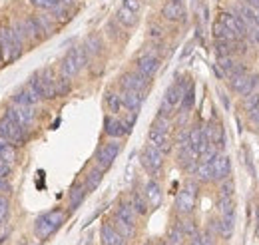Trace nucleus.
<instances>
[{
    "instance_id": "38",
    "label": "nucleus",
    "mask_w": 259,
    "mask_h": 245,
    "mask_svg": "<svg viewBox=\"0 0 259 245\" xmlns=\"http://www.w3.org/2000/svg\"><path fill=\"white\" fill-rule=\"evenodd\" d=\"M257 84H259V74H257V72L249 74V78H247V82H245V88L241 90V96L245 98V96L253 94V92H255V88H257Z\"/></svg>"
},
{
    "instance_id": "50",
    "label": "nucleus",
    "mask_w": 259,
    "mask_h": 245,
    "mask_svg": "<svg viewBox=\"0 0 259 245\" xmlns=\"http://www.w3.org/2000/svg\"><path fill=\"white\" fill-rule=\"evenodd\" d=\"M0 193H10V184L6 178H0Z\"/></svg>"
},
{
    "instance_id": "43",
    "label": "nucleus",
    "mask_w": 259,
    "mask_h": 245,
    "mask_svg": "<svg viewBox=\"0 0 259 245\" xmlns=\"http://www.w3.org/2000/svg\"><path fill=\"white\" fill-rule=\"evenodd\" d=\"M257 102H259V94L253 92V94H249V96H245V100H243V106H245V110L249 112V110H251V108H253Z\"/></svg>"
},
{
    "instance_id": "27",
    "label": "nucleus",
    "mask_w": 259,
    "mask_h": 245,
    "mask_svg": "<svg viewBox=\"0 0 259 245\" xmlns=\"http://www.w3.org/2000/svg\"><path fill=\"white\" fill-rule=\"evenodd\" d=\"M194 174H195V178H197V182H203V184L213 182L211 161H199V164H197V168L194 170Z\"/></svg>"
},
{
    "instance_id": "46",
    "label": "nucleus",
    "mask_w": 259,
    "mask_h": 245,
    "mask_svg": "<svg viewBox=\"0 0 259 245\" xmlns=\"http://www.w3.org/2000/svg\"><path fill=\"white\" fill-rule=\"evenodd\" d=\"M122 4L128 6L130 10L138 12V14H140V10H142V0H122Z\"/></svg>"
},
{
    "instance_id": "1",
    "label": "nucleus",
    "mask_w": 259,
    "mask_h": 245,
    "mask_svg": "<svg viewBox=\"0 0 259 245\" xmlns=\"http://www.w3.org/2000/svg\"><path fill=\"white\" fill-rule=\"evenodd\" d=\"M64 221H66L64 210H50V212L42 214L40 217H36V221H34V235L40 241H44L52 233H56Z\"/></svg>"
},
{
    "instance_id": "52",
    "label": "nucleus",
    "mask_w": 259,
    "mask_h": 245,
    "mask_svg": "<svg viewBox=\"0 0 259 245\" xmlns=\"http://www.w3.org/2000/svg\"><path fill=\"white\" fill-rule=\"evenodd\" d=\"M178 2H184V0H178Z\"/></svg>"
},
{
    "instance_id": "42",
    "label": "nucleus",
    "mask_w": 259,
    "mask_h": 245,
    "mask_svg": "<svg viewBox=\"0 0 259 245\" xmlns=\"http://www.w3.org/2000/svg\"><path fill=\"white\" fill-rule=\"evenodd\" d=\"M245 38H249L251 42L259 44V26L255 22H249V24H247V36H245Z\"/></svg>"
},
{
    "instance_id": "24",
    "label": "nucleus",
    "mask_w": 259,
    "mask_h": 245,
    "mask_svg": "<svg viewBox=\"0 0 259 245\" xmlns=\"http://www.w3.org/2000/svg\"><path fill=\"white\" fill-rule=\"evenodd\" d=\"M116 22L120 24V26H124V28H132V26H136V22H138V12H134V10H130L128 6H120L118 8V12H116Z\"/></svg>"
},
{
    "instance_id": "23",
    "label": "nucleus",
    "mask_w": 259,
    "mask_h": 245,
    "mask_svg": "<svg viewBox=\"0 0 259 245\" xmlns=\"http://www.w3.org/2000/svg\"><path fill=\"white\" fill-rule=\"evenodd\" d=\"M130 201H132V208H134L136 215H148L150 214V203H148V199H146L144 191L134 189V191H132V195H130Z\"/></svg>"
},
{
    "instance_id": "7",
    "label": "nucleus",
    "mask_w": 259,
    "mask_h": 245,
    "mask_svg": "<svg viewBox=\"0 0 259 245\" xmlns=\"http://www.w3.org/2000/svg\"><path fill=\"white\" fill-rule=\"evenodd\" d=\"M6 116L12 118L14 122L18 124L22 130H30L36 120V114H34L32 106H22V104H16V102H10L8 110H6Z\"/></svg>"
},
{
    "instance_id": "29",
    "label": "nucleus",
    "mask_w": 259,
    "mask_h": 245,
    "mask_svg": "<svg viewBox=\"0 0 259 245\" xmlns=\"http://www.w3.org/2000/svg\"><path fill=\"white\" fill-rule=\"evenodd\" d=\"M0 159L6 161L8 166H12L16 161V146L2 140V138H0Z\"/></svg>"
},
{
    "instance_id": "13",
    "label": "nucleus",
    "mask_w": 259,
    "mask_h": 245,
    "mask_svg": "<svg viewBox=\"0 0 259 245\" xmlns=\"http://www.w3.org/2000/svg\"><path fill=\"white\" fill-rule=\"evenodd\" d=\"M188 140H190V146H192L199 155L211 146V144H209V138H207L205 128H203V126H199V124H194V126L188 130Z\"/></svg>"
},
{
    "instance_id": "32",
    "label": "nucleus",
    "mask_w": 259,
    "mask_h": 245,
    "mask_svg": "<svg viewBox=\"0 0 259 245\" xmlns=\"http://www.w3.org/2000/svg\"><path fill=\"white\" fill-rule=\"evenodd\" d=\"M114 227H116V231L124 237V239H130V237H134V233H136V225H130L126 221H122L120 217H116L114 215V223H112Z\"/></svg>"
},
{
    "instance_id": "5",
    "label": "nucleus",
    "mask_w": 259,
    "mask_h": 245,
    "mask_svg": "<svg viewBox=\"0 0 259 245\" xmlns=\"http://www.w3.org/2000/svg\"><path fill=\"white\" fill-rule=\"evenodd\" d=\"M22 54V46L14 40L8 26H0V58L2 62H14Z\"/></svg>"
},
{
    "instance_id": "21",
    "label": "nucleus",
    "mask_w": 259,
    "mask_h": 245,
    "mask_svg": "<svg viewBox=\"0 0 259 245\" xmlns=\"http://www.w3.org/2000/svg\"><path fill=\"white\" fill-rule=\"evenodd\" d=\"M146 94L134 92V90H122V100H124V108L128 112H140L142 104H144Z\"/></svg>"
},
{
    "instance_id": "49",
    "label": "nucleus",
    "mask_w": 259,
    "mask_h": 245,
    "mask_svg": "<svg viewBox=\"0 0 259 245\" xmlns=\"http://www.w3.org/2000/svg\"><path fill=\"white\" fill-rule=\"evenodd\" d=\"M247 114H249V118H251L253 122L259 124V102L251 108V110H249V112H247Z\"/></svg>"
},
{
    "instance_id": "2",
    "label": "nucleus",
    "mask_w": 259,
    "mask_h": 245,
    "mask_svg": "<svg viewBox=\"0 0 259 245\" xmlns=\"http://www.w3.org/2000/svg\"><path fill=\"white\" fill-rule=\"evenodd\" d=\"M56 74L52 68H44L40 72H36L32 78H30V86L34 88V92L40 96V100H54L58 94H56Z\"/></svg>"
},
{
    "instance_id": "17",
    "label": "nucleus",
    "mask_w": 259,
    "mask_h": 245,
    "mask_svg": "<svg viewBox=\"0 0 259 245\" xmlns=\"http://www.w3.org/2000/svg\"><path fill=\"white\" fill-rule=\"evenodd\" d=\"M34 24H36V30H38V34H40V38L42 36H50L52 32H54V28H56V18L50 14V12H42V14H36V16H32Z\"/></svg>"
},
{
    "instance_id": "53",
    "label": "nucleus",
    "mask_w": 259,
    "mask_h": 245,
    "mask_svg": "<svg viewBox=\"0 0 259 245\" xmlns=\"http://www.w3.org/2000/svg\"><path fill=\"white\" fill-rule=\"evenodd\" d=\"M0 62H2V58H0Z\"/></svg>"
},
{
    "instance_id": "30",
    "label": "nucleus",
    "mask_w": 259,
    "mask_h": 245,
    "mask_svg": "<svg viewBox=\"0 0 259 245\" xmlns=\"http://www.w3.org/2000/svg\"><path fill=\"white\" fill-rule=\"evenodd\" d=\"M176 225L186 233V237H194L197 235V227H195V221L190 215H180V219L176 221Z\"/></svg>"
},
{
    "instance_id": "22",
    "label": "nucleus",
    "mask_w": 259,
    "mask_h": 245,
    "mask_svg": "<svg viewBox=\"0 0 259 245\" xmlns=\"http://www.w3.org/2000/svg\"><path fill=\"white\" fill-rule=\"evenodd\" d=\"M100 237H102V245H124V241H126V239L116 231V227H114L112 223L102 225Z\"/></svg>"
},
{
    "instance_id": "28",
    "label": "nucleus",
    "mask_w": 259,
    "mask_h": 245,
    "mask_svg": "<svg viewBox=\"0 0 259 245\" xmlns=\"http://www.w3.org/2000/svg\"><path fill=\"white\" fill-rule=\"evenodd\" d=\"M104 102H106V106H108V110H110L112 114H120V110L124 108V100H122V94L114 92V90L106 92V98H104Z\"/></svg>"
},
{
    "instance_id": "35",
    "label": "nucleus",
    "mask_w": 259,
    "mask_h": 245,
    "mask_svg": "<svg viewBox=\"0 0 259 245\" xmlns=\"http://www.w3.org/2000/svg\"><path fill=\"white\" fill-rule=\"evenodd\" d=\"M218 210H220V215H222V217L235 215V201H233V197H220Z\"/></svg>"
},
{
    "instance_id": "47",
    "label": "nucleus",
    "mask_w": 259,
    "mask_h": 245,
    "mask_svg": "<svg viewBox=\"0 0 259 245\" xmlns=\"http://www.w3.org/2000/svg\"><path fill=\"white\" fill-rule=\"evenodd\" d=\"M148 32H150V38H154V40H160L163 36V30L158 26V24H152L150 28H148Z\"/></svg>"
},
{
    "instance_id": "44",
    "label": "nucleus",
    "mask_w": 259,
    "mask_h": 245,
    "mask_svg": "<svg viewBox=\"0 0 259 245\" xmlns=\"http://www.w3.org/2000/svg\"><path fill=\"white\" fill-rule=\"evenodd\" d=\"M136 120H138V112H128V114L124 116V120H122V122H124V126L128 128V132L132 130V128H134Z\"/></svg>"
},
{
    "instance_id": "40",
    "label": "nucleus",
    "mask_w": 259,
    "mask_h": 245,
    "mask_svg": "<svg viewBox=\"0 0 259 245\" xmlns=\"http://www.w3.org/2000/svg\"><path fill=\"white\" fill-rule=\"evenodd\" d=\"M70 88H72V84H70V78H66V76H60V78L56 80V94H58V96H66V94L70 92Z\"/></svg>"
},
{
    "instance_id": "20",
    "label": "nucleus",
    "mask_w": 259,
    "mask_h": 245,
    "mask_svg": "<svg viewBox=\"0 0 259 245\" xmlns=\"http://www.w3.org/2000/svg\"><path fill=\"white\" fill-rule=\"evenodd\" d=\"M205 132H207V138H209V144L218 146V148H224L226 146V132H224V126L218 122V120H211V122L205 126Z\"/></svg>"
},
{
    "instance_id": "37",
    "label": "nucleus",
    "mask_w": 259,
    "mask_h": 245,
    "mask_svg": "<svg viewBox=\"0 0 259 245\" xmlns=\"http://www.w3.org/2000/svg\"><path fill=\"white\" fill-rule=\"evenodd\" d=\"M194 102H195V88H194V84H190L186 94H184V98H182L180 108H182L184 112H190V110L194 108Z\"/></svg>"
},
{
    "instance_id": "51",
    "label": "nucleus",
    "mask_w": 259,
    "mask_h": 245,
    "mask_svg": "<svg viewBox=\"0 0 259 245\" xmlns=\"http://www.w3.org/2000/svg\"><path fill=\"white\" fill-rule=\"evenodd\" d=\"M245 4H249V6H253V8H259V0H243Z\"/></svg>"
},
{
    "instance_id": "25",
    "label": "nucleus",
    "mask_w": 259,
    "mask_h": 245,
    "mask_svg": "<svg viewBox=\"0 0 259 245\" xmlns=\"http://www.w3.org/2000/svg\"><path fill=\"white\" fill-rule=\"evenodd\" d=\"M86 193H88L86 185H82V184H74V185H72V189H70V197H68V206H70V212H74L76 208H80V203L84 201Z\"/></svg>"
},
{
    "instance_id": "10",
    "label": "nucleus",
    "mask_w": 259,
    "mask_h": 245,
    "mask_svg": "<svg viewBox=\"0 0 259 245\" xmlns=\"http://www.w3.org/2000/svg\"><path fill=\"white\" fill-rule=\"evenodd\" d=\"M120 150H122V146H120L118 140L102 144L96 152V168H100V170H108V168L116 161V157H118Z\"/></svg>"
},
{
    "instance_id": "26",
    "label": "nucleus",
    "mask_w": 259,
    "mask_h": 245,
    "mask_svg": "<svg viewBox=\"0 0 259 245\" xmlns=\"http://www.w3.org/2000/svg\"><path fill=\"white\" fill-rule=\"evenodd\" d=\"M116 217H120L122 221H126L130 225H136V212H134L130 199H120L118 210H116Z\"/></svg>"
},
{
    "instance_id": "18",
    "label": "nucleus",
    "mask_w": 259,
    "mask_h": 245,
    "mask_svg": "<svg viewBox=\"0 0 259 245\" xmlns=\"http://www.w3.org/2000/svg\"><path fill=\"white\" fill-rule=\"evenodd\" d=\"M184 14H186L184 4L178 0H167L162 6V16L167 22H180L184 18Z\"/></svg>"
},
{
    "instance_id": "15",
    "label": "nucleus",
    "mask_w": 259,
    "mask_h": 245,
    "mask_svg": "<svg viewBox=\"0 0 259 245\" xmlns=\"http://www.w3.org/2000/svg\"><path fill=\"white\" fill-rule=\"evenodd\" d=\"M211 170H213V182H224L231 174V161L226 153H218L211 159Z\"/></svg>"
},
{
    "instance_id": "14",
    "label": "nucleus",
    "mask_w": 259,
    "mask_h": 245,
    "mask_svg": "<svg viewBox=\"0 0 259 245\" xmlns=\"http://www.w3.org/2000/svg\"><path fill=\"white\" fill-rule=\"evenodd\" d=\"M148 144L156 146V148H158L160 152L165 153V155L171 152V148H174V142H171L169 132H163V130L156 128V126H152L150 132H148Z\"/></svg>"
},
{
    "instance_id": "11",
    "label": "nucleus",
    "mask_w": 259,
    "mask_h": 245,
    "mask_svg": "<svg viewBox=\"0 0 259 245\" xmlns=\"http://www.w3.org/2000/svg\"><path fill=\"white\" fill-rule=\"evenodd\" d=\"M136 70H138L140 74H144L146 78L152 80V78L158 74V70H160V56H158L156 52H152V50L142 52V54L136 58Z\"/></svg>"
},
{
    "instance_id": "16",
    "label": "nucleus",
    "mask_w": 259,
    "mask_h": 245,
    "mask_svg": "<svg viewBox=\"0 0 259 245\" xmlns=\"http://www.w3.org/2000/svg\"><path fill=\"white\" fill-rule=\"evenodd\" d=\"M104 132H106V136L116 138V140L130 134L128 128L122 122V118H118V116H106V120H104Z\"/></svg>"
},
{
    "instance_id": "19",
    "label": "nucleus",
    "mask_w": 259,
    "mask_h": 245,
    "mask_svg": "<svg viewBox=\"0 0 259 245\" xmlns=\"http://www.w3.org/2000/svg\"><path fill=\"white\" fill-rule=\"evenodd\" d=\"M144 195H146V199H148V203H150V210H156V208L162 206L163 193H162V187H160V184H158L156 180H150V182L146 184Z\"/></svg>"
},
{
    "instance_id": "39",
    "label": "nucleus",
    "mask_w": 259,
    "mask_h": 245,
    "mask_svg": "<svg viewBox=\"0 0 259 245\" xmlns=\"http://www.w3.org/2000/svg\"><path fill=\"white\" fill-rule=\"evenodd\" d=\"M233 191H235V184L229 178L220 182V197H233Z\"/></svg>"
},
{
    "instance_id": "45",
    "label": "nucleus",
    "mask_w": 259,
    "mask_h": 245,
    "mask_svg": "<svg viewBox=\"0 0 259 245\" xmlns=\"http://www.w3.org/2000/svg\"><path fill=\"white\" fill-rule=\"evenodd\" d=\"M6 217H8V201H6V197L0 195V223H4Z\"/></svg>"
},
{
    "instance_id": "8",
    "label": "nucleus",
    "mask_w": 259,
    "mask_h": 245,
    "mask_svg": "<svg viewBox=\"0 0 259 245\" xmlns=\"http://www.w3.org/2000/svg\"><path fill=\"white\" fill-rule=\"evenodd\" d=\"M163 157H165V153L160 152L156 146L148 144V146L142 150L140 161H142L144 170H146L150 176H158V174H160V170L163 168Z\"/></svg>"
},
{
    "instance_id": "41",
    "label": "nucleus",
    "mask_w": 259,
    "mask_h": 245,
    "mask_svg": "<svg viewBox=\"0 0 259 245\" xmlns=\"http://www.w3.org/2000/svg\"><path fill=\"white\" fill-rule=\"evenodd\" d=\"M36 8H40V10H46V12H50L52 8H56L58 4H60V0H30Z\"/></svg>"
},
{
    "instance_id": "12",
    "label": "nucleus",
    "mask_w": 259,
    "mask_h": 245,
    "mask_svg": "<svg viewBox=\"0 0 259 245\" xmlns=\"http://www.w3.org/2000/svg\"><path fill=\"white\" fill-rule=\"evenodd\" d=\"M220 22H222L226 28H229L235 36H239V38H245V36H247V24H245V20H243L235 10H233V12H229V10L220 12Z\"/></svg>"
},
{
    "instance_id": "3",
    "label": "nucleus",
    "mask_w": 259,
    "mask_h": 245,
    "mask_svg": "<svg viewBox=\"0 0 259 245\" xmlns=\"http://www.w3.org/2000/svg\"><path fill=\"white\" fill-rule=\"evenodd\" d=\"M86 64H88V54H86L84 46H78V48H72L66 52V56L60 62V72H62V76L72 80L74 76L80 74V70Z\"/></svg>"
},
{
    "instance_id": "4",
    "label": "nucleus",
    "mask_w": 259,
    "mask_h": 245,
    "mask_svg": "<svg viewBox=\"0 0 259 245\" xmlns=\"http://www.w3.org/2000/svg\"><path fill=\"white\" fill-rule=\"evenodd\" d=\"M195 199H197V184L190 180L180 189V193L176 195V212H178V215H192L195 208Z\"/></svg>"
},
{
    "instance_id": "9",
    "label": "nucleus",
    "mask_w": 259,
    "mask_h": 245,
    "mask_svg": "<svg viewBox=\"0 0 259 245\" xmlns=\"http://www.w3.org/2000/svg\"><path fill=\"white\" fill-rule=\"evenodd\" d=\"M150 78H146L144 74H140L138 70H130L126 74H122L120 78V86L122 90H134V92H142L146 94L150 90Z\"/></svg>"
},
{
    "instance_id": "6",
    "label": "nucleus",
    "mask_w": 259,
    "mask_h": 245,
    "mask_svg": "<svg viewBox=\"0 0 259 245\" xmlns=\"http://www.w3.org/2000/svg\"><path fill=\"white\" fill-rule=\"evenodd\" d=\"M0 138L10 142V144H14V146H20V144L26 142V130H22L12 118H8L4 114L0 118Z\"/></svg>"
},
{
    "instance_id": "31",
    "label": "nucleus",
    "mask_w": 259,
    "mask_h": 245,
    "mask_svg": "<svg viewBox=\"0 0 259 245\" xmlns=\"http://www.w3.org/2000/svg\"><path fill=\"white\" fill-rule=\"evenodd\" d=\"M211 32H213V36H215V40H227V42H233V40H243V38H239V36H235L233 32L229 30V28H226L220 20L213 24V28H211Z\"/></svg>"
},
{
    "instance_id": "34",
    "label": "nucleus",
    "mask_w": 259,
    "mask_h": 245,
    "mask_svg": "<svg viewBox=\"0 0 259 245\" xmlns=\"http://www.w3.org/2000/svg\"><path fill=\"white\" fill-rule=\"evenodd\" d=\"M184 241H186V233L174 223L167 231V245H184Z\"/></svg>"
},
{
    "instance_id": "36",
    "label": "nucleus",
    "mask_w": 259,
    "mask_h": 245,
    "mask_svg": "<svg viewBox=\"0 0 259 245\" xmlns=\"http://www.w3.org/2000/svg\"><path fill=\"white\" fill-rule=\"evenodd\" d=\"M84 50H86L88 58H90V56H98V54L102 52V40L98 38L96 34H94V36H90V38L86 40V44H84Z\"/></svg>"
},
{
    "instance_id": "48",
    "label": "nucleus",
    "mask_w": 259,
    "mask_h": 245,
    "mask_svg": "<svg viewBox=\"0 0 259 245\" xmlns=\"http://www.w3.org/2000/svg\"><path fill=\"white\" fill-rule=\"evenodd\" d=\"M8 176H10V166L0 159V178H8Z\"/></svg>"
},
{
    "instance_id": "33",
    "label": "nucleus",
    "mask_w": 259,
    "mask_h": 245,
    "mask_svg": "<svg viewBox=\"0 0 259 245\" xmlns=\"http://www.w3.org/2000/svg\"><path fill=\"white\" fill-rule=\"evenodd\" d=\"M102 178H104V170H100V168L90 170L88 176H86V182H84L86 189H88V191H94L98 185H100V182H102Z\"/></svg>"
}]
</instances>
